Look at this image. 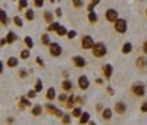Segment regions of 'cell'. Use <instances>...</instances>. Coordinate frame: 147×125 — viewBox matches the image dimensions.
Here are the masks:
<instances>
[{
	"mask_svg": "<svg viewBox=\"0 0 147 125\" xmlns=\"http://www.w3.org/2000/svg\"><path fill=\"white\" fill-rule=\"evenodd\" d=\"M91 53H93V56L96 59H102V57H105L107 55V47H106V44L103 41H97L91 47Z\"/></svg>",
	"mask_w": 147,
	"mask_h": 125,
	"instance_id": "obj_1",
	"label": "cell"
},
{
	"mask_svg": "<svg viewBox=\"0 0 147 125\" xmlns=\"http://www.w3.org/2000/svg\"><path fill=\"white\" fill-rule=\"evenodd\" d=\"M43 107H44V112H46V114L52 115V116H55V118H59V119L62 118V115L65 114L63 110H60L59 107H56V106H55L52 102H47V103H46Z\"/></svg>",
	"mask_w": 147,
	"mask_h": 125,
	"instance_id": "obj_2",
	"label": "cell"
},
{
	"mask_svg": "<svg viewBox=\"0 0 147 125\" xmlns=\"http://www.w3.org/2000/svg\"><path fill=\"white\" fill-rule=\"evenodd\" d=\"M47 49H49V55H50L52 57H60L62 53H63L62 46H60L59 43H56V41H50V44L47 46Z\"/></svg>",
	"mask_w": 147,
	"mask_h": 125,
	"instance_id": "obj_3",
	"label": "cell"
},
{
	"mask_svg": "<svg viewBox=\"0 0 147 125\" xmlns=\"http://www.w3.org/2000/svg\"><path fill=\"white\" fill-rule=\"evenodd\" d=\"M113 30H115L118 34H125L127 30H128V22H127V19L118 18V19L113 22Z\"/></svg>",
	"mask_w": 147,
	"mask_h": 125,
	"instance_id": "obj_4",
	"label": "cell"
},
{
	"mask_svg": "<svg viewBox=\"0 0 147 125\" xmlns=\"http://www.w3.org/2000/svg\"><path fill=\"white\" fill-rule=\"evenodd\" d=\"M94 39L91 35H88V34H85V35H82L81 37V43H80V46H81V49L82 50H91V47L94 46Z\"/></svg>",
	"mask_w": 147,
	"mask_h": 125,
	"instance_id": "obj_5",
	"label": "cell"
},
{
	"mask_svg": "<svg viewBox=\"0 0 147 125\" xmlns=\"http://www.w3.org/2000/svg\"><path fill=\"white\" fill-rule=\"evenodd\" d=\"M131 93L136 97H143L146 94V85L143 82H134L131 85Z\"/></svg>",
	"mask_w": 147,
	"mask_h": 125,
	"instance_id": "obj_6",
	"label": "cell"
},
{
	"mask_svg": "<svg viewBox=\"0 0 147 125\" xmlns=\"http://www.w3.org/2000/svg\"><path fill=\"white\" fill-rule=\"evenodd\" d=\"M71 62H72V65L75 66V68H78V69H82V68L87 66V59H85L84 56H81V55H75V56H72Z\"/></svg>",
	"mask_w": 147,
	"mask_h": 125,
	"instance_id": "obj_7",
	"label": "cell"
},
{
	"mask_svg": "<svg viewBox=\"0 0 147 125\" xmlns=\"http://www.w3.org/2000/svg\"><path fill=\"white\" fill-rule=\"evenodd\" d=\"M90 78L87 77V75H80L78 80H77V85H78V89L85 91V90H88L90 89Z\"/></svg>",
	"mask_w": 147,
	"mask_h": 125,
	"instance_id": "obj_8",
	"label": "cell"
},
{
	"mask_svg": "<svg viewBox=\"0 0 147 125\" xmlns=\"http://www.w3.org/2000/svg\"><path fill=\"white\" fill-rule=\"evenodd\" d=\"M105 18H106V21L107 22H115L118 18H119V15H118V10L116 9H106V12H105Z\"/></svg>",
	"mask_w": 147,
	"mask_h": 125,
	"instance_id": "obj_9",
	"label": "cell"
},
{
	"mask_svg": "<svg viewBox=\"0 0 147 125\" xmlns=\"http://www.w3.org/2000/svg\"><path fill=\"white\" fill-rule=\"evenodd\" d=\"M32 106V102L27 97V96H21L19 97V102H18V107L21 109V110H25L27 107H31Z\"/></svg>",
	"mask_w": 147,
	"mask_h": 125,
	"instance_id": "obj_10",
	"label": "cell"
},
{
	"mask_svg": "<svg viewBox=\"0 0 147 125\" xmlns=\"http://www.w3.org/2000/svg\"><path fill=\"white\" fill-rule=\"evenodd\" d=\"M5 65H6V68H10V69L18 68V66H19V57H16V56H9V57L6 59V62H5Z\"/></svg>",
	"mask_w": 147,
	"mask_h": 125,
	"instance_id": "obj_11",
	"label": "cell"
},
{
	"mask_svg": "<svg viewBox=\"0 0 147 125\" xmlns=\"http://www.w3.org/2000/svg\"><path fill=\"white\" fill-rule=\"evenodd\" d=\"M43 114H44V107H43L40 103H35V105L31 106V115H32L34 118H40Z\"/></svg>",
	"mask_w": 147,
	"mask_h": 125,
	"instance_id": "obj_12",
	"label": "cell"
},
{
	"mask_svg": "<svg viewBox=\"0 0 147 125\" xmlns=\"http://www.w3.org/2000/svg\"><path fill=\"white\" fill-rule=\"evenodd\" d=\"M60 89H62V91H65V93H72L74 91V82L69 78H65L62 82H60Z\"/></svg>",
	"mask_w": 147,
	"mask_h": 125,
	"instance_id": "obj_13",
	"label": "cell"
},
{
	"mask_svg": "<svg viewBox=\"0 0 147 125\" xmlns=\"http://www.w3.org/2000/svg\"><path fill=\"white\" fill-rule=\"evenodd\" d=\"M102 74H103V78L105 80H110V77H112V74H113V66L110 65V64H106L102 66Z\"/></svg>",
	"mask_w": 147,
	"mask_h": 125,
	"instance_id": "obj_14",
	"label": "cell"
},
{
	"mask_svg": "<svg viewBox=\"0 0 147 125\" xmlns=\"http://www.w3.org/2000/svg\"><path fill=\"white\" fill-rule=\"evenodd\" d=\"M43 19H44L46 25H49V24H52L53 21H56V16H55V14L52 10H44L43 12Z\"/></svg>",
	"mask_w": 147,
	"mask_h": 125,
	"instance_id": "obj_15",
	"label": "cell"
},
{
	"mask_svg": "<svg viewBox=\"0 0 147 125\" xmlns=\"http://www.w3.org/2000/svg\"><path fill=\"white\" fill-rule=\"evenodd\" d=\"M113 110L116 112L118 115H124L125 112H127V105H125V102H116L115 106H113Z\"/></svg>",
	"mask_w": 147,
	"mask_h": 125,
	"instance_id": "obj_16",
	"label": "cell"
},
{
	"mask_svg": "<svg viewBox=\"0 0 147 125\" xmlns=\"http://www.w3.org/2000/svg\"><path fill=\"white\" fill-rule=\"evenodd\" d=\"M24 19L28 21V22H32L35 19V12L32 7H27L25 10H24Z\"/></svg>",
	"mask_w": 147,
	"mask_h": 125,
	"instance_id": "obj_17",
	"label": "cell"
},
{
	"mask_svg": "<svg viewBox=\"0 0 147 125\" xmlns=\"http://www.w3.org/2000/svg\"><path fill=\"white\" fill-rule=\"evenodd\" d=\"M56 96H57V93H56L55 87H49V89L46 90V100L47 102H53V100H56Z\"/></svg>",
	"mask_w": 147,
	"mask_h": 125,
	"instance_id": "obj_18",
	"label": "cell"
},
{
	"mask_svg": "<svg viewBox=\"0 0 147 125\" xmlns=\"http://www.w3.org/2000/svg\"><path fill=\"white\" fill-rule=\"evenodd\" d=\"M63 105L66 106L68 110H71L74 106H77V105H75V94H74V93H69V94H68V99H66V102H65Z\"/></svg>",
	"mask_w": 147,
	"mask_h": 125,
	"instance_id": "obj_19",
	"label": "cell"
},
{
	"mask_svg": "<svg viewBox=\"0 0 147 125\" xmlns=\"http://www.w3.org/2000/svg\"><path fill=\"white\" fill-rule=\"evenodd\" d=\"M136 66L138 69H146L147 68V57L146 56H138L136 59Z\"/></svg>",
	"mask_w": 147,
	"mask_h": 125,
	"instance_id": "obj_20",
	"label": "cell"
},
{
	"mask_svg": "<svg viewBox=\"0 0 147 125\" xmlns=\"http://www.w3.org/2000/svg\"><path fill=\"white\" fill-rule=\"evenodd\" d=\"M0 24H2L3 27H7V25L10 24V18L7 16V14H6L5 9L0 10Z\"/></svg>",
	"mask_w": 147,
	"mask_h": 125,
	"instance_id": "obj_21",
	"label": "cell"
},
{
	"mask_svg": "<svg viewBox=\"0 0 147 125\" xmlns=\"http://www.w3.org/2000/svg\"><path fill=\"white\" fill-rule=\"evenodd\" d=\"M5 39H6L7 44H13V43H16V40H18V35H16L15 31H7V34L5 35Z\"/></svg>",
	"mask_w": 147,
	"mask_h": 125,
	"instance_id": "obj_22",
	"label": "cell"
},
{
	"mask_svg": "<svg viewBox=\"0 0 147 125\" xmlns=\"http://www.w3.org/2000/svg\"><path fill=\"white\" fill-rule=\"evenodd\" d=\"M90 119H91V116H90V112H82L81 116L78 118V122H80V125H87Z\"/></svg>",
	"mask_w": 147,
	"mask_h": 125,
	"instance_id": "obj_23",
	"label": "cell"
},
{
	"mask_svg": "<svg viewBox=\"0 0 147 125\" xmlns=\"http://www.w3.org/2000/svg\"><path fill=\"white\" fill-rule=\"evenodd\" d=\"M34 46H35V44H34V40H32L31 35H25V37H24V47H27V49L32 50Z\"/></svg>",
	"mask_w": 147,
	"mask_h": 125,
	"instance_id": "obj_24",
	"label": "cell"
},
{
	"mask_svg": "<svg viewBox=\"0 0 147 125\" xmlns=\"http://www.w3.org/2000/svg\"><path fill=\"white\" fill-rule=\"evenodd\" d=\"M100 114H102V118H103L105 121H110V119H112V115H113V110L109 109V107H105Z\"/></svg>",
	"mask_w": 147,
	"mask_h": 125,
	"instance_id": "obj_25",
	"label": "cell"
},
{
	"mask_svg": "<svg viewBox=\"0 0 147 125\" xmlns=\"http://www.w3.org/2000/svg\"><path fill=\"white\" fill-rule=\"evenodd\" d=\"M81 114H82V107L78 106V105L74 106V107L71 109V116H72V118H77V119H78V118L81 116Z\"/></svg>",
	"mask_w": 147,
	"mask_h": 125,
	"instance_id": "obj_26",
	"label": "cell"
},
{
	"mask_svg": "<svg viewBox=\"0 0 147 125\" xmlns=\"http://www.w3.org/2000/svg\"><path fill=\"white\" fill-rule=\"evenodd\" d=\"M50 41H52V40H50V34H49L47 31H46L44 34H41V37H40V43H41L44 47H47L49 44H50Z\"/></svg>",
	"mask_w": 147,
	"mask_h": 125,
	"instance_id": "obj_27",
	"label": "cell"
},
{
	"mask_svg": "<svg viewBox=\"0 0 147 125\" xmlns=\"http://www.w3.org/2000/svg\"><path fill=\"white\" fill-rule=\"evenodd\" d=\"M30 56H31V50L27 49V47H24L21 52H19V59H22V60H28Z\"/></svg>",
	"mask_w": 147,
	"mask_h": 125,
	"instance_id": "obj_28",
	"label": "cell"
},
{
	"mask_svg": "<svg viewBox=\"0 0 147 125\" xmlns=\"http://www.w3.org/2000/svg\"><path fill=\"white\" fill-rule=\"evenodd\" d=\"M59 25H60V24H59L57 21H53L52 24H49V25H47V28H46V31H47L49 34H50V32H56V30L59 28Z\"/></svg>",
	"mask_w": 147,
	"mask_h": 125,
	"instance_id": "obj_29",
	"label": "cell"
},
{
	"mask_svg": "<svg viewBox=\"0 0 147 125\" xmlns=\"http://www.w3.org/2000/svg\"><path fill=\"white\" fill-rule=\"evenodd\" d=\"M122 55H129L131 52H132V43H129V41H127V43H124V46H122Z\"/></svg>",
	"mask_w": 147,
	"mask_h": 125,
	"instance_id": "obj_30",
	"label": "cell"
},
{
	"mask_svg": "<svg viewBox=\"0 0 147 125\" xmlns=\"http://www.w3.org/2000/svg\"><path fill=\"white\" fill-rule=\"evenodd\" d=\"M87 19H88V24H96L97 21H99V15L96 14V10L94 12H88V15H87Z\"/></svg>",
	"mask_w": 147,
	"mask_h": 125,
	"instance_id": "obj_31",
	"label": "cell"
},
{
	"mask_svg": "<svg viewBox=\"0 0 147 125\" xmlns=\"http://www.w3.org/2000/svg\"><path fill=\"white\" fill-rule=\"evenodd\" d=\"M34 90H35L37 93H41V91L44 90V84H43L41 78H37V80H35V84H34Z\"/></svg>",
	"mask_w": 147,
	"mask_h": 125,
	"instance_id": "obj_32",
	"label": "cell"
},
{
	"mask_svg": "<svg viewBox=\"0 0 147 125\" xmlns=\"http://www.w3.org/2000/svg\"><path fill=\"white\" fill-rule=\"evenodd\" d=\"M12 22H13L15 27H18V28H22L24 27V18H21L19 15H15L13 18H12Z\"/></svg>",
	"mask_w": 147,
	"mask_h": 125,
	"instance_id": "obj_33",
	"label": "cell"
},
{
	"mask_svg": "<svg viewBox=\"0 0 147 125\" xmlns=\"http://www.w3.org/2000/svg\"><path fill=\"white\" fill-rule=\"evenodd\" d=\"M71 5L75 10H80L84 7V0H71Z\"/></svg>",
	"mask_w": 147,
	"mask_h": 125,
	"instance_id": "obj_34",
	"label": "cell"
},
{
	"mask_svg": "<svg viewBox=\"0 0 147 125\" xmlns=\"http://www.w3.org/2000/svg\"><path fill=\"white\" fill-rule=\"evenodd\" d=\"M66 32H68V28L65 27V25L60 24V25H59V28L56 30V32H55V34H57L59 37H66Z\"/></svg>",
	"mask_w": 147,
	"mask_h": 125,
	"instance_id": "obj_35",
	"label": "cell"
},
{
	"mask_svg": "<svg viewBox=\"0 0 147 125\" xmlns=\"http://www.w3.org/2000/svg\"><path fill=\"white\" fill-rule=\"evenodd\" d=\"M60 122H62V125H71V122H72L71 114H63L62 118H60Z\"/></svg>",
	"mask_w": 147,
	"mask_h": 125,
	"instance_id": "obj_36",
	"label": "cell"
},
{
	"mask_svg": "<svg viewBox=\"0 0 147 125\" xmlns=\"http://www.w3.org/2000/svg\"><path fill=\"white\" fill-rule=\"evenodd\" d=\"M28 75H30V71H28V69H25V68H19V69H18V77H19L21 80L28 78Z\"/></svg>",
	"mask_w": 147,
	"mask_h": 125,
	"instance_id": "obj_37",
	"label": "cell"
},
{
	"mask_svg": "<svg viewBox=\"0 0 147 125\" xmlns=\"http://www.w3.org/2000/svg\"><path fill=\"white\" fill-rule=\"evenodd\" d=\"M28 7V0H18V10L24 12Z\"/></svg>",
	"mask_w": 147,
	"mask_h": 125,
	"instance_id": "obj_38",
	"label": "cell"
},
{
	"mask_svg": "<svg viewBox=\"0 0 147 125\" xmlns=\"http://www.w3.org/2000/svg\"><path fill=\"white\" fill-rule=\"evenodd\" d=\"M68 94H69V93H65V91H62V93H59V94L56 96V99L59 100V102L65 103V102H66V99H68Z\"/></svg>",
	"mask_w": 147,
	"mask_h": 125,
	"instance_id": "obj_39",
	"label": "cell"
},
{
	"mask_svg": "<svg viewBox=\"0 0 147 125\" xmlns=\"http://www.w3.org/2000/svg\"><path fill=\"white\" fill-rule=\"evenodd\" d=\"M77 35H78V31H75V30H68V32H66V39L74 40Z\"/></svg>",
	"mask_w": 147,
	"mask_h": 125,
	"instance_id": "obj_40",
	"label": "cell"
},
{
	"mask_svg": "<svg viewBox=\"0 0 147 125\" xmlns=\"http://www.w3.org/2000/svg\"><path fill=\"white\" fill-rule=\"evenodd\" d=\"M35 64L38 65L41 69L46 66V64H44V60H43V57H41V56H35Z\"/></svg>",
	"mask_w": 147,
	"mask_h": 125,
	"instance_id": "obj_41",
	"label": "cell"
},
{
	"mask_svg": "<svg viewBox=\"0 0 147 125\" xmlns=\"http://www.w3.org/2000/svg\"><path fill=\"white\" fill-rule=\"evenodd\" d=\"M32 3H34V6L37 7V9H41V7H44V0H32Z\"/></svg>",
	"mask_w": 147,
	"mask_h": 125,
	"instance_id": "obj_42",
	"label": "cell"
},
{
	"mask_svg": "<svg viewBox=\"0 0 147 125\" xmlns=\"http://www.w3.org/2000/svg\"><path fill=\"white\" fill-rule=\"evenodd\" d=\"M37 94H38V93H37V91L32 89V90H30V91L27 93V97H28L30 100H32V99H35V97H37Z\"/></svg>",
	"mask_w": 147,
	"mask_h": 125,
	"instance_id": "obj_43",
	"label": "cell"
},
{
	"mask_svg": "<svg viewBox=\"0 0 147 125\" xmlns=\"http://www.w3.org/2000/svg\"><path fill=\"white\" fill-rule=\"evenodd\" d=\"M53 14H55V16H56V18H59V19H60V18H62V15H63V12H62V9H60V7H56Z\"/></svg>",
	"mask_w": 147,
	"mask_h": 125,
	"instance_id": "obj_44",
	"label": "cell"
},
{
	"mask_svg": "<svg viewBox=\"0 0 147 125\" xmlns=\"http://www.w3.org/2000/svg\"><path fill=\"white\" fill-rule=\"evenodd\" d=\"M75 105H78V106L84 105V99H82L81 96H77V94H75Z\"/></svg>",
	"mask_w": 147,
	"mask_h": 125,
	"instance_id": "obj_45",
	"label": "cell"
},
{
	"mask_svg": "<svg viewBox=\"0 0 147 125\" xmlns=\"http://www.w3.org/2000/svg\"><path fill=\"white\" fill-rule=\"evenodd\" d=\"M140 110L143 112V114H147V100H146V102H143V105H141Z\"/></svg>",
	"mask_w": 147,
	"mask_h": 125,
	"instance_id": "obj_46",
	"label": "cell"
},
{
	"mask_svg": "<svg viewBox=\"0 0 147 125\" xmlns=\"http://www.w3.org/2000/svg\"><path fill=\"white\" fill-rule=\"evenodd\" d=\"M94 7H96V6H94V5H93L91 2H90V3L87 5V6H85V9H87V12H94Z\"/></svg>",
	"mask_w": 147,
	"mask_h": 125,
	"instance_id": "obj_47",
	"label": "cell"
},
{
	"mask_svg": "<svg viewBox=\"0 0 147 125\" xmlns=\"http://www.w3.org/2000/svg\"><path fill=\"white\" fill-rule=\"evenodd\" d=\"M5 68H6V65H5V62L0 59V75H2L3 72H5Z\"/></svg>",
	"mask_w": 147,
	"mask_h": 125,
	"instance_id": "obj_48",
	"label": "cell"
},
{
	"mask_svg": "<svg viewBox=\"0 0 147 125\" xmlns=\"http://www.w3.org/2000/svg\"><path fill=\"white\" fill-rule=\"evenodd\" d=\"M13 122H15V118H13V116H7V118H6V124H7V125H12Z\"/></svg>",
	"mask_w": 147,
	"mask_h": 125,
	"instance_id": "obj_49",
	"label": "cell"
},
{
	"mask_svg": "<svg viewBox=\"0 0 147 125\" xmlns=\"http://www.w3.org/2000/svg\"><path fill=\"white\" fill-rule=\"evenodd\" d=\"M5 46H7V41H6L5 37H2V39H0V47H5Z\"/></svg>",
	"mask_w": 147,
	"mask_h": 125,
	"instance_id": "obj_50",
	"label": "cell"
},
{
	"mask_svg": "<svg viewBox=\"0 0 147 125\" xmlns=\"http://www.w3.org/2000/svg\"><path fill=\"white\" fill-rule=\"evenodd\" d=\"M103 109H105V106H103L102 103H97V105H96V110H97V112H102Z\"/></svg>",
	"mask_w": 147,
	"mask_h": 125,
	"instance_id": "obj_51",
	"label": "cell"
},
{
	"mask_svg": "<svg viewBox=\"0 0 147 125\" xmlns=\"http://www.w3.org/2000/svg\"><path fill=\"white\" fill-rule=\"evenodd\" d=\"M94 82H96L97 85H102V84H103V80H102V78H96V80H94Z\"/></svg>",
	"mask_w": 147,
	"mask_h": 125,
	"instance_id": "obj_52",
	"label": "cell"
},
{
	"mask_svg": "<svg viewBox=\"0 0 147 125\" xmlns=\"http://www.w3.org/2000/svg\"><path fill=\"white\" fill-rule=\"evenodd\" d=\"M62 75H63V78H69V71H68V69H65V71L62 72Z\"/></svg>",
	"mask_w": 147,
	"mask_h": 125,
	"instance_id": "obj_53",
	"label": "cell"
},
{
	"mask_svg": "<svg viewBox=\"0 0 147 125\" xmlns=\"http://www.w3.org/2000/svg\"><path fill=\"white\" fill-rule=\"evenodd\" d=\"M143 52H144V53L147 55V40H146V41L143 43Z\"/></svg>",
	"mask_w": 147,
	"mask_h": 125,
	"instance_id": "obj_54",
	"label": "cell"
},
{
	"mask_svg": "<svg viewBox=\"0 0 147 125\" xmlns=\"http://www.w3.org/2000/svg\"><path fill=\"white\" fill-rule=\"evenodd\" d=\"M106 90H107V93H109L110 96H113V89H112V87H107Z\"/></svg>",
	"mask_w": 147,
	"mask_h": 125,
	"instance_id": "obj_55",
	"label": "cell"
},
{
	"mask_svg": "<svg viewBox=\"0 0 147 125\" xmlns=\"http://www.w3.org/2000/svg\"><path fill=\"white\" fill-rule=\"evenodd\" d=\"M100 2H102V0H91V3H93L94 6H97V5H99V3H100Z\"/></svg>",
	"mask_w": 147,
	"mask_h": 125,
	"instance_id": "obj_56",
	"label": "cell"
},
{
	"mask_svg": "<svg viewBox=\"0 0 147 125\" xmlns=\"http://www.w3.org/2000/svg\"><path fill=\"white\" fill-rule=\"evenodd\" d=\"M87 125H97V124H96V122H94V121H91V119H90V121H88V124H87Z\"/></svg>",
	"mask_w": 147,
	"mask_h": 125,
	"instance_id": "obj_57",
	"label": "cell"
},
{
	"mask_svg": "<svg viewBox=\"0 0 147 125\" xmlns=\"http://www.w3.org/2000/svg\"><path fill=\"white\" fill-rule=\"evenodd\" d=\"M44 2H50V3H55L56 0H44Z\"/></svg>",
	"mask_w": 147,
	"mask_h": 125,
	"instance_id": "obj_58",
	"label": "cell"
},
{
	"mask_svg": "<svg viewBox=\"0 0 147 125\" xmlns=\"http://www.w3.org/2000/svg\"><path fill=\"white\" fill-rule=\"evenodd\" d=\"M56 2H57V3H60V2H62V0H56Z\"/></svg>",
	"mask_w": 147,
	"mask_h": 125,
	"instance_id": "obj_59",
	"label": "cell"
},
{
	"mask_svg": "<svg viewBox=\"0 0 147 125\" xmlns=\"http://www.w3.org/2000/svg\"><path fill=\"white\" fill-rule=\"evenodd\" d=\"M146 15H147V10H146Z\"/></svg>",
	"mask_w": 147,
	"mask_h": 125,
	"instance_id": "obj_60",
	"label": "cell"
},
{
	"mask_svg": "<svg viewBox=\"0 0 147 125\" xmlns=\"http://www.w3.org/2000/svg\"><path fill=\"white\" fill-rule=\"evenodd\" d=\"M12 2H15V0H12Z\"/></svg>",
	"mask_w": 147,
	"mask_h": 125,
	"instance_id": "obj_61",
	"label": "cell"
},
{
	"mask_svg": "<svg viewBox=\"0 0 147 125\" xmlns=\"http://www.w3.org/2000/svg\"><path fill=\"white\" fill-rule=\"evenodd\" d=\"M0 10H2V7H0Z\"/></svg>",
	"mask_w": 147,
	"mask_h": 125,
	"instance_id": "obj_62",
	"label": "cell"
}]
</instances>
